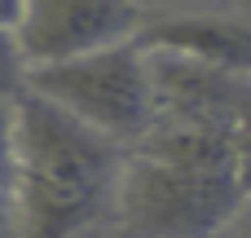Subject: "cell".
<instances>
[{
  "mask_svg": "<svg viewBox=\"0 0 251 238\" xmlns=\"http://www.w3.org/2000/svg\"><path fill=\"white\" fill-rule=\"evenodd\" d=\"M150 9L141 0H22L13 40L31 71L137 40Z\"/></svg>",
  "mask_w": 251,
  "mask_h": 238,
  "instance_id": "cell-4",
  "label": "cell"
},
{
  "mask_svg": "<svg viewBox=\"0 0 251 238\" xmlns=\"http://www.w3.org/2000/svg\"><path fill=\"white\" fill-rule=\"evenodd\" d=\"M26 79H31V66L13 40V26H0V102H18L26 93Z\"/></svg>",
  "mask_w": 251,
  "mask_h": 238,
  "instance_id": "cell-7",
  "label": "cell"
},
{
  "mask_svg": "<svg viewBox=\"0 0 251 238\" xmlns=\"http://www.w3.org/2000/svg\"><path fill=\"white\" fill-rule=\"evenodd\" d=\"M0 238H18V221H13V199L0 185Z\"/></svg>",
  "mask_w": 251,
  "mask_h": 238,
  "instance_id": "cell-10",
  "label": "cell"
},
{
  "mask_svg": "<svg viewBox=\"0 0 251 238\" xmlns=\"http://www.w3.org/2000/svg\"><path fill=\"white\" fill-rule=\"evenodd\" d=\"M26 88L115 146H137L150 128V71L137 40L40 66Z\"/></svg>",
  "mask_w": 251,
  "mask_h": 238,
  "instance_id": "cell-3",
  "label": "cell"
},
{
  "mask_svg": "<svg viewBox=\"0 0 251 238\" xmlns=\"http://www.w3.org/2000/svg\"><path fill=\"white\" fill-rule=\"evenodd\" d=\"M234 225H238V234H234V238H251V216H247V221H243V216H238V221H234Z\"/></svg>",
  "mask_w": 251,
  "mask_h": 238,
  "instance_id": "cell-12",
  "label": "cell"
},
{
  "mask_svg": "<svg viewBox=\"0 0 251 238\" xmlns=\"http://www.w3.org/2000/svg\"><path fill=\"white\" fill-rule=\"evenodd\" d=\"M150 71V128H234L238 110L251 97V79L225 75L216 66L146 49Z\"/></svg>",
  "mask_w": 251,
  "mask_h": 238,
  "instance_id": "cell-5",
  "label": "cell"
},
{
  "mask_svg": "<svg viewBox=\"0 0 251 238\" xmlns=\"http://www.w3.org/2000/svg\"><path fill=\"white\" fill-rule=\"evenodd\" d=\"M18 4L22 0H0V26H13L18 22Z\"/></svg>",
  "mask_w": 251,
  "mask_h": 238,
  "instance_id": "cell-11",
  "label": "cell"
},
{
  "mask_svg": "<svg viewBox=\"0 0 251 238\" xmlns=\"http://www.w3.org/2000/svg\"><path fill=\"white\" fill-rule=\"evenodd\" d=\"M141 49L176 53L203 66H216L225 75L251 79V22L238 13L216 9H159L137 31Z\"/></svg>",
  "mask_w": 251,
  "mask_h": 238,
  "instance_id": "cell-6",
  "label": "cell"
},
{
  "mask_svg": "<svg viewBox=\"0 0 251 238\" xmlns=\"http://www.w3.org/2000/svg\"><path fill=\"white\" fill-rule=\"evenodd\" d=\"M229 141H234V177H238V190L251 203V97H247V106L238 110V119H234Z\"/></svg>",
  "mask_w": 251,
  "mask_h": 238,
  "instance_id": "cell-8",
  "label": "cell"
},
{
  "mask_svg": "<svg viewBox=\"0 0 251 238\" xmlns=\"http://www.w3.org/2000/svg\"><path fill=\"white\" fill-rule=\"evenodd\" d=\"M110 208L132 238H216L243 216L247 199L234 172L128 150Z\"/></svg>",
  "mask_w": 251,
  "mask_h": 238,
  "instance_id": "cell-2",
  "label": "cell"
},
{
  "mask_svg": "<svg viewBox=\"0 0 251 238\" xmlns=\"http://www.w3.org/2000/svg\"><path fill=\"white\" fill-rule=\"evenodd\" d=\"M13 172V102H0V185L9 190Z\"/></svg>",
  "mask_w": 251,
  "mask_h": 238,
  "instance_id": "cell-9",
  "label": "cell"
},
{
  "mask_svg": "<svg viewBox=\"0 0 251 238\" xmlns=\"http://www.w3.org/2000/svg\"><path fill=\"white\" fill-rule=\"evenodd\" d=\"M128 150L31 88L13 102L9 199L18 238H79L115 199Z\"/></svg>",
  "mask_w": 251,
  "mask_h": 238,
  "instance_id": "cell-1",
  "label": "cell"
}]
</instances>
